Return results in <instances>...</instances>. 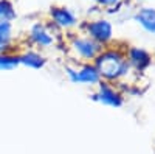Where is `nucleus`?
I'll use <instances>...</instances> for the list:
<instances>
[{
	"instance_id": "obj_1",
	"label": "nucleus",
	"mask_w": 155,
	"mask_h": 154,
	"mask_svg": "<svg viewBox=\"0 0 155 154\" xmlns=\"http://www.w3.org/2000/svg\"><path fill=\"white\" fill-rule=\"evenodd\" d=\"M96 70L99 75L106 76V78L115 80L129 70V64L118 51H106V53L98 56Z\"/></svg>"
},
{
	"instance_id": "obj_2",
	"label": "nucleus",
	"mask_w": 155,
	"mask_h": 154,
	"mask_svg": "<svg viewBox=\"0 0 155 154\" xmlns=\"http://www.w3.org/2000/svg\"><path fill=\"white\" fill-rule=\"evenodd\" d=\"M67 75L71 83H84V84H95L99 81V73L96 67L85 66L81 70H74L71 67H67Z\"/></svg>"
},
{
	"instance_id": "obj_3",
	"label": "nucleus",
	"mask_w": 155,
	"mask_h": 154,
	"mask_svg": "<svg viewBox=\"0 0 155 154\" xmlns=\"http://www.w3.org/2000/svg\"><path fill=\"white\" fill-rule=\"evenodd\" d=\"M87 33L90 34L93 41L98 42H107L112 39V25L107 20H95V22H90L87 25Z\"/></svg>"
},
{
	"instance_id": "obj_4",
	"label": "nucleus",
	"mask_w": 155,
	"mask_h": 154,
	"mask_svg": "<svg viewBox=\"0 0 155 154\" xmlns=\"http://www.w3.org/2000/svg\"><path fill=\"white\" fill-rule=\"evenodd\" d=\"M71 47H73V50L76 51L78 55L85 58V59H92L98 53V45L92 39H81V37H79V39L73 41Z\"/></svg>"
},
{
	"instance_id": "obj_5",
	"label": "nucleus",
	"mask_w": 155,
	"mask_h": 154,
	"mask_svg": "<svg viewBox=\"0 0 155 154\" xmlns=\"http://www.w3.org/2000/svg\"><path fill=\"white\" fill-rule=\"evenodd\" d=\"M51 17H53L54 23L62 28H70L76 23L74 14L67 8H51Z\"/></svg>"
},
{
	"instance_id": "obj_6",
	"label": "nucleus",
	"mask_w": 155,
	"mask_h": 154,
	"mask_svg": "<svg viewBox=\"0 0 155 154\" xmlns=\"http://www.w3.org/2000/svg\"><path fill=\"white\" fill-rule=\"evenodd\" d=\"M96 100H99L101 103H104V104H109V106H115L118 108L123 104V100L121 97L116 94L112 87L106 86V84H101L99 86V92L96 95Z\"/></svg>"
},
{
	"instance_id": "obj_7",
	"label": "nucleus",
	"mask_w": 155,
	"mask_h": 154,
	"mask_svg": "<svg viewBox=\"0 0 155 154\" xmlns=\"http://www.w3.org/2000/svg\"><path fill=\"white\" fill-rule=\"evenodd\" d=\"M30 37H31L33 42H36L37 45H41V47H48V45L53 44V37H51L50 31L41 23H36L34 27L31 28Z\"/></svg>"
},
{
	"instance_id": "obj_8",
	"label": "nucleus",
	"mask_w": 155,
	"mask_h": 154,
	"mask_svg": "<svg viewBox=\"0 0 155 154\" xmlns=\"http://www.w3.org/2000/svg\"><path fill=\"white\" fill-rule=\"evenodd\" d=\"M138 23L147 30L149 33H155V9L153 8H143L135 17Z\"/></svg>"
},
{
	"instance_id": "obj_9",
	"label": "nucleus",
	"mask_w": 155,
	"mask_h": 154,
	"mask_svg": "<svg viewBox=\"0 0 155 154\" xmlns=\"http://www.w3.org/2000/svg\"><path fill=\"white\" fill-rule=\"evenodd\" d=\"M129 59H130V62L140 70L146 69L149 66V62H150V56L141 48H132L130 51H129Z\"/></svg>"
},
{
	"instance_id": "obj_10",
	"label": "nucleus",
	"mask_w": 155,
	"mask_h": 154,
	"mask_svg": "<svg viewBox=\"0 0 155 154\" xmlns=\"http://www.w3.org/2000/svg\"><path fill=\"white\" fill-rule=\"evenodd\" d=\"M19 59H20V64H23V66H27L30 69H41L45 64L44 56H41L36 51H27L22 56H19Z\"/></svg>"
},
{
	"instance_id": "obj_11",
	"label": "nucleus",
	"mask_w": 155,
	"mask_h": 154,
	"mask_svg": "<svg viewBox=\"0 0 155 154\" xmlns=\"http://www.w3.org/2000/svg\"><path fill=\"white\" fill-rule=\"evenodd\" d=\"M16 17V11L11 2L8 0H0V20H11Z\"/></svg>"
},
{
	"instance_id": "obj_12",
	"label": "nucleus",
	"mask_w": 155,
	"mask_h": 154,
	"mask_svg": "<svg viewBox=\"0 0 155 154\" xmlns=\"http://www.w3.org/2000/svg\"><path fill=\"white\" fill-rule=\"evenodd\" d=\"M20 64L19 56H9V55H0V70H11Z\"/></svg>"
},
{
	"instance_id": "obj_13",
	"label": "nucleus",
	"mask_w": 155,
	"mask_h": 154,
	"mask_svg": "<svg viewBox=\"0 0 155 154\" xmlns=\"http://www.w3.org/2000/svg\"><path fill=\"white\" fill-rule=\"evenodd\" d=\"M11 33H12V27L8 20H0V42H6L9 44L11 41Z\"/></svg>"
},
{
	"instance_id": "obj_14",
	"label": "nucleus",
	"mask_w": 155,
	"mask_h": 154,
	"mask_svg": "<svg viewBox=\"0 0 155 154\" xmlns=\"http://www.w3.org/2000/svg\"><path fill=\"white\" fill-rule=\"evenodd\" d=\"M8 45L9 44H6V42H0V55H3V51L8 48Z\"/></svg>"
},
{
	"instance_id": "obj_15",
	"label": "nucleus",
	"mask_w": 155,
	"mask_h": 154,
	"mask_svg": "<svg viewBox=\"0 0 155 154\" xmlns=\"http://www.w3.org/2000/svg\"><path fill=\"white\" fill-rule=\"evenodd\" d=\"M115 2H118V0H102V3H104V5H112Z\"/></svg>"
},
{
	"instance_id": "obj_16",
	"label": "nucleus",
	"mask_w": 155,
	"mask_h": 154,
	"mask_svg": "<svg viewBox=\"0 0 155 154\" xmlns=\"http://www.w3.org/2000/svg\"><path fill=\"white\" fill-rule=\"evenodd\" d=\"M95 2H99V3H102V0H95Z\"/></svg>"
}]
</instances>
